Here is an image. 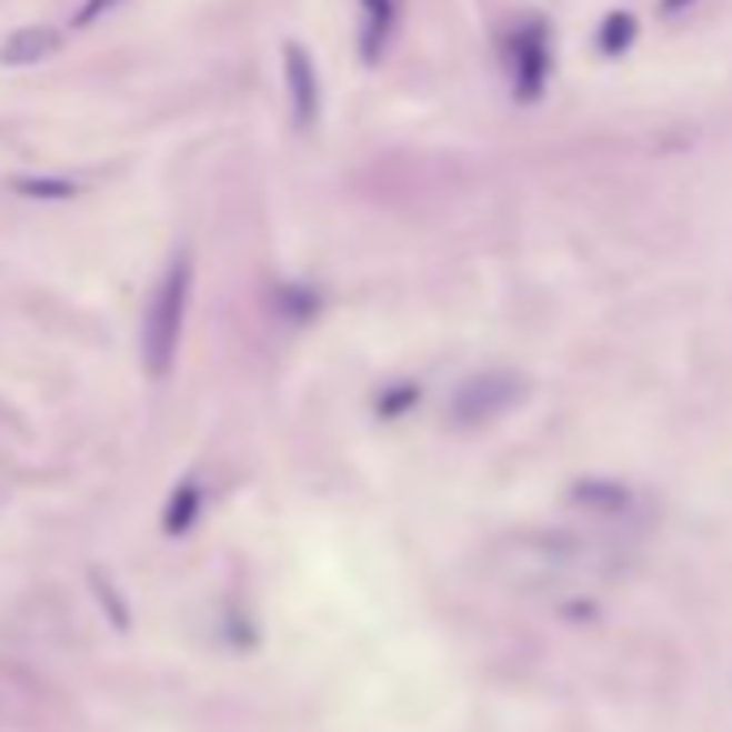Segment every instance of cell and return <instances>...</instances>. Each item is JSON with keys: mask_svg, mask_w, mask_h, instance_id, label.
Returning a JSON list of instances; mask_svg holds the SVG:
<instances>
[{"mask_svg": "<svg viewBox=\"0 0 732 732\" xmlns=\"http://www.w3.org/2000/svg\"><path fill=\"white\" fill-rule=\"evenodd\" d=\"M362 9H367V52H375L392 27V0H362Z\"/></svg>", "mask_w": 732, "mask_h": 732, "instance_id": "obj_7", "label": "cell"}, {"mask_svg": "<svg viewBox=\"0 0 732 732\" xmlns=\"http://www.w3.org/2000/svg\"><path fill=\"white\" fill-rule=\"evenodd\" d=\"M694 0H660V9L663 13H681V9H690Z\"/></svg>", "mask_w": 732, "mask_h": 732, "instance_id": "obj_9", "label": "cell"}, {"mask_svg": "<svg viewBox=\"0 0 732 732\" xmlns=\"http://www.w3.org/2000/svg\"><path fill=\"white\" fill-rule=\"evenodd\" d=\"M513 82H518V96L522 100H534L548 82V66H552V48H548V31L539 22L522 27L513 36Z\"/></svg>", "mask_w": 732, "mask_h": 732, "instance_id": "obj_2", "label": "cell"}, {"mask_svg": "<svg viewBox=\"0 0 732 732\" xmlns=\"http://www.w3.org/2000/svg\"><path fill=\"white\" fill-rule=\"evenodd\" d=\"M185 293H190V263L181 259V263L169 268V277L160 280V289L151 293V307H147V319H142V358H147V371L156 380H164L173 371Z\"/></svg>", "mask_w": 732, "mask_h": 732, "instance_id": "obj_1", "label": "cell"}, {"mask_svg": "<svg viewBox=\"0 0 732 732\" xmlns=\"http://www.w3.org/2000/svg\"><path fill=\"white\" fill-rule=\"evenodd\" d=\"M284 78H289V96H293L298 126H311L314 117H319V78H314L311 57L298 43L284 48Z\"/></svg>", "mask_w": 732, "mask_h": 732, "instance_id": "obj_4", "label": "cell"}, {"mask_svg": "<svg viewBox=\"0 0 732 732\" xmlns=\"http://www.w3.org/2000/svg\"><path fill=\"white\" fill-rule=\"evenodd\" d=\"M513 397H518V384L509 375H479V380H470L457 392L453 410L461 422H483L504 414L513 405Z\"/></svg>", "mask_w": 732, "mask_h": 732, "instance_id": "obj_3", "label": "cell"}, {"mask_svg": "<svg viewBox=\"0 0 732 732\" xmlns=\"http://www.w3.org/2000/svg\"><path fill=\"white\" fill-rule=\"evenodd\" d=\"M112 4H117V0H87V4L78 9V18H73V27H91V22H96L100 13H108Z\"/></svg>", "mask_w": 732, "mask_h": 732, "instance_id": "obj_8", "label": "cell"}, {"mask_svg": "<svg viewBox=\"0 0 732 732\" xmlns=\"http://www.w3.org/2000/svg\"><path fill=\"white\" fill-rule=\"evenodd\" d=\"M638 36V22L629 18V13H612L608 22H603V31H599V48L608 52V57H621L629 43Z\"/></svg>", "mask_w": 732, "mask_h": 732, "instance_id": "obj_6", "label": "cell"}, {"mask_svg": "<svg viewBox=\"0 0 732 732\" xmlns=\"http://www.w3.org/2000/svg\"><path fill=\"white\" fill-rule=\"evenodd\" d=\"M61 48V31L52 27H22L0 43V66H36Z\"/></svg>", "mask_w": 732, "mask_h": 732, "instance_id": "obj_5", "label": "cell"}]
</instances>
